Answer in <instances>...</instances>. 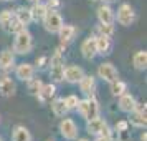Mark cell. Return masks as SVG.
Returning a JSON list of instances; mask_svg holds the SVG:
<instances>
[{"instance_id":"36","label":"cell","mask_w":147,"mask_h":141,"mask_svg":"<svg viewBox=\"0 0 147 141\" xmlns=\"http://www.w3.org/2000/svg\"><path fill=\"white\" fill-rule=\"evenodd\" d=\"M74 141H89V140H88V138H76Z\"/></svg>"},{"instance_id":"6","label":"cell","mask_w":147,"mask_h":141,"mask_svg":"<svg viewBox=\"0 0 147 141\" xmlns=\"http://www.w3.org/2000/svg\"><path fill=\"white\" fill-rule=\"evenodd\" d=\"M96 75H98V78H101V80L106 81V83H111L113 80L119 78V72H117V68L114 67L111 61L101 63L99 67H98V70H96Z\"/></svg>"},{"instance_id":"16","label":"cell","mask_w":147,"mask_h":141,"mask_svg":"<svg viewBox=\"0 0 147 141\" xmlns=\"http://www.w3.org/2000/svg\"><path fill=\"white\" fill-rule=\"evenodd\" d=\"M96 15L99 23H114V10L109 3H102L101 7H98Z\"/></svg>"},{"instance_id":"17","label":"cell","mask_w":147,"mask_h":141,"mask_svg":"<svg viewBox=\"0 0 147 141\" xmlns=\"http://www.w3.org/2000/svg\"><path fill=\"white\" fill-rule=\"evenodd\" d=\"M127 114H129V116H127L129 126H134V128H146L147 126V113L132 110L131 113H127Z\"/></svg>"},{"instance_id":"25","label":"cell","mask_w":147,"mask_h":141,"mask_svg":"<svg viewBox=\"0 0 147 141\" xmlns=\"http://www.w3.org/2000/svg\"><path fill=\"white\" fill-rule=\"evenodd\" d=\"M109 91H111L113 96L117 98V96H121V95H124L127 91V83L119 80V78H116V80H113L109 83Z\"/></svg>"},{"instance_id":"27","label":"cell","mask_w":147,"mask_h":141,"mask_svg":"<svg viewBox=\"0 0 147 141\" xmlns=\"http://www.w3.org/2000/svg\"><path fill=\"white\" fill-rule=\"evenodd\" d=\"M12 18H13V12L12 10H2L0 12V28L3 30V32H7L8 33V27H10V23H12Z\"/></svg>"},{"instance_id":"38","label":"cell","mask_w":147,"mask_h":141,"mask_svg":"<svg viewBox=\"0 0 147 141\" xmlns=\"http://www.w3.org/2000/svg\"><path fill=\"white\" fill-rule=\"evenodd\" d=\"M28 2H32V3H36V2H41V0H28Z\"/></svg>"},{"instance_id":"11","label":"cell","mask_w":147,"mask_h":141,"mask_svg":"<svg viewBox=\"0 0 147 141\" xmlns=\"http://www.w3.org/2000/svg\"><path fill=\"white\" fill-rule=\"evenodd\" d=\"M78 87H80V91L84 96H94L96 93V78L93 75H83V78L78 81Z\"/></svg>"},{"instance_id":"22","label":"cell","mask_w":147,"mask_h":141,"mask_svg":"<svg viewBox=\"0 0 147 141\" xmlns=\"http://www.w3.org/2000/svg\"><path fill=\"white\" fill-rule=\"evenodd\" d=\"M132 67L137 72H144L147 68V52L146 50H139L132 55Z\"/></svg>"},{"instance_id":"21","label":"cell","mask_w":147,"mask_h":141,"mask_svg":"<svg viewBox=\"0 0 147 141\" xmlns=\"http://www.w3.org/2000/svg\"><path fill=\"white\" fill-rule=\"evenodd\" d=\"M107 121L104 120V118H101L99 116H96V118H93V120H88L86 121V133H89L91 136H96V134H99L101 128L106 125Z\"/></svg>"},{"instance_id":"34","label":"cell","mask_w":147,"mask_h":141,"mask_svg":"<svg viewBox=\"0 0 147 141\" xmlns=\"http://www.w3.org/2000/svg\"><path fill=\"white\" fill-rule=\"evenodd\" d=\"M134 110H136V111H142V113H147V105H146V103H139V101H136V105H134Z\"/></svg>"},{"instance_id":"1","label":"cell","mask_w":147,"mask_h":141,"mask_svg":"<svg viewBox=\"0 0 147 141\" xmlns=\"http://www.w3.org/2000/svg\"><path fill=\"white\" fill-rule=\"evenodd\" d=\"M13 38V47L12 52L15 55H28L33 50V35L28 32V28H22L20 32H17Z\"/></svg>"},{"instance_id":"41","label":"cell","mask_w":147,"mask_h":141,"mask_svg":"<svg viewBox=\"0 0 147 141\" xmlns=\"http://www.w3.org/2000/svg\"><path fill=\"white\" fill-rule=\"evenodd\" d=\"M0 141H3V140H2V136H0Z\"/></svg>"},{"instance_id":"18","label":"cell","mask_w":147,"mask_h":141,"mask_svg":"<svg viewBox=\"0 0 147 141\" xmlns=\"http://www.w3.org/2000/svg\"><path fill=\"white\" fill-rule=\"evenodd\" d=\"M15 67V53L12 50H3L0 52V70L2 72H10Z\"/></svg>"},{"instance_id":"31","label":"cell","mask_w":147,"mask_h":141,"mask_svg":"<svg viewBox=\"0 0 147 141\" xmlns=\"http://www.w3.org/2000/svg\"><path fill=\"white\" fill-rule=\"evenodd\" d=\"M114 131L117 134H122V133H127L129 131V123L127 120H119L116 123V126H114Z\"/></svg>"},{"instance_id":"8","label":"cell","mask_w":147,"mask_h":141,"mask_svg":"<svg viewBox=\"0 0 147 141\" xmlns=\"http://www.w3.org/2000/svg\"><path fill=\"white\" fill-rule=\"evenodd\" d=\"M80 52L83 55L84 60H94L98 57V52H96V40H94V35L88 37L84 40L81 42V47H80Z\"/></svg>"},{"instance_id":"24","label":"cell","mask_w":147,"mask_h":141,"mask_svg":"<svg viewBox=\"0 0 147 141\" xmlns=\"http://www.w3.org/2000/svg\"><path fill=\"white\" fill-rule=\"evenodd\" d=\"M47 5L43 3V2H36V3H32V7H30V14H32V20L33 22H41L43 20V17L47 14Z\"/></svg>"},{"instance_id":"12","label":"cell","mask_w":147,"mask_h":141,"mask_svg":"<svg viewBox=\"0 0 147 141\" xmlns=\"http://www.w3.org/2000/svg\"><path fill=\"white\" fill-rule=\"evenodd\" d=\"M76 33H78L76 27H74V25H69V23H63L60 27V30L56 32L58 38H60V43H63V45L71 43V42L76 38Z\"/></svg>"},{"instance_id":"40","label":"cell","mask_w":147,"mask_h":141,"mask_svg":"<svg viewBox=\"0 0 147 141\" xmlns=\"http://www.w3.org/2000/svg\"><path fill=\"white\" fill-rule=\"evenodd\" d=\"M0 2H12V0H0Z\"/></svg>"},{"instance_id":"4","label":"cell","mask_w":147,"mask_h":141,"mask_svg":"<svg viewBox=\"0 0 147 141\" xmlns=\"http://www.w3.org/2000/svg\"><path fill=\"white\" fill-rule=\"evenodd\" d=\"M58 129H60V134L65 138L66 141H74L80 134V126L76 125V121L73 118H68V116H63L58 125Z\"/></svg>"},{"instance_id":"9","label":"cell","mask_w":147,"mask_h":141,"mask_svg":"<svg viewBox=\"0 0 147 141\" xmlns=\"http://www.w3.org/2000/svg\"><path fill=\"white\" fill-rule=\"evenodd\" d=\"M15 68V78L17 80H20V81H25L27 83L30 78H33L35 76V72H36V68L32 65V63H18Z\"/></svg>"},{"instance_id":"26","label":"cell","mask_w":147,"mask_h":141,"mask_svg":"<svg viewBox=\"0 0 147 141\" xmlns=\"http://www.w3.org/2000/svg\"><path fill=\"white\" fill-rule=\"evenodd\" d=\"M50 67V78H51V83L58 85V83H63V70H65V65H48Z\"/></svg>"},{"instance_id":"30","label":"cell","mask_w":147,"mask_h":141,"mask_svg":"<svg viewBox=\"0 0 147 141\" xmlns=\"http://www.w3.org/2000/svg\"><path fill=\"white\" fill-rule=\"evenodd\" d=\"M65 103H66L69 111H74L76 106H78V103H80V98H78V95H68L66 98H65Z\"/></svg>"},{"instance_id":"13","label":"cell","mask_w":147,"mask_h":141,"mask_svg":"<svg viewBox=\"0 0 147 141\" xmlns=\"http://www.w3.org/2000/svg\"><path fill=\"white\" fill-rule=\"evenodd\" d=\"M55 96H56V85L55 83H43L41 90L36 95V100L40 101L41 105H48Z\"/></svg>"},{"instance_id":"14","label":"cell","mask_w":147,"mask_h":141,"mask_svg":"<svg viewBox=\"0 0 147 141\" xmlns=\"http://www.w3.org/2000/svg\"><path fill=\"white\" fill-rule=\"evenodd\" d=\"M134 105H136V98L129 91H126L124 95L117 96V108H119V111H122V113H126V114L131 113L134 110Z\"/></svg>"},{"instance_id":"33","label":"cell","mask_w":147,"mask_h":141,"mask_svg":"<svg viewBox=\"0 0 147 141\" xmlns=\"http://www.w3.org/2000/svg\"><path fill=\"white\" fill-rule=\"evenodd\" d=\"M45 5H47V8H50V10H58V8L61 7V0H47Z\"/></svg>"},{"instance_id":"7","label":"cell","mask_w":147,"mask_h":141,"mask_svg":"<svg viewBox=\"0 0 147 141\" xmlns=\"http://www.w3.org/2000/svg\"><path fill=\"white\" fill-rule=\"evenodd\" d=\"M83 75H84V70L80 65H68L63 70V80L69 85H78V81L83 78Z\"/></svg>"},{"instance_id":"37","label":"cell","mask_w":147,"mask_h":141,"mask_svg":"<svg viewBox=\"0 0 147 141\" xmlns=\"http://www.w3.org/2000/svg\"><path fill=\"white\" fill-rule=\"evenodd\" d=\"M101 2H104V3H111V2H114V0H101Z\"/></svg>"},{"instance_id":"19","label":"cell","mask_w":147,"mask_h":141,"mask_svg":"<svg viewBox=\"0 0 147 141\" xmlns=\"http://www.w3.org/2000/svg\"><path fill=\"white\" fill-rule=\"evenodd\" d=\"M50 106H51V111H53V114L56 118H63V116H66L69 113L66 103H65V98H61V96L53 98V100L50 101Z\"/></svg>"},{"instance_id":"15","label":"cell","mask_w":147,"mask_h":141,"mask_svg":"<svg viewBox=\"0 0 147 141\" xmlns=\"http://www.w3.org/2000/svg\"><path fill=\"white\" fill-rule=\"evenodd\" d=\"M15 91H17L15 81L12 80L10 76H2V78H0V96L10 98V96L15 95Z\"/></svg>"},{"instance_id":"3","label":"cell","mask_w":147,"mask_h":141,"mask_svg":"<svg viewBox=\"0 0 147 141\" xmlns=\"http://www.w3.org/2000/svg\"><path fill=\"white\" fill-rule=\"evenodd\" d=\"M114 22H117L122 27H131L136 22V12L131 3H121L117 7V12L114 14Z\"/></svg>"},{"instance_id":"42","label":"cell","mask_w":147,"mask_h":141,"mask_svg":"<svg viewBox=\"0 0 147 141\" xmlns=\"http://www.w3.org/2000/svg\"><path fill=\"white\" fill-rule=\"evenodd\" d=\"M91 2H96V0H91Z\"/></svg>"},{"instance_id":"29","label":"cell","mask_w":147,"mask_h":141,"mask_svg":"<svg viewBox=\"0 0 147 141\" xmlns=\"http://www.w3.org/2000/svg\"><path fill=\"white\" fill-rule=\"evenodd\" d=\"M96 35L113 37L114 35V23H98L96 25Z\"/></svg>"},{"instance_id":"20","label":"cell","mask_w":147,"mask_h":141,"mask_svg":"<svg viewBox=\"0 0 147 141\" xmlns=\"http://www.w3.org/2000/svg\"><path fill=\"white\" fill-rule=\"evenodd\" d=\"M12 141H33V136L27 126L17 125L12 131Z\"/></svg>"},{"instance_id":"32","label":"cell","mask_w":147,"mask_h":141,"mask_svg":"<svg viewBox=\"0 0 147 141\" xmlns=\"http://www.w3.org/2000/svg\"><path fill=\"white\" fill-rule=\"evenodd\" d=\"M48 65H50V57H45V55H43V57H38V58L35 60L33 67L38 68V70H45Z\"/></svg>"},{"instance_id":"35","label":"cell","mask_w":147,"mask_h":141,"mask_svg":"<svg viewBox=\"0 0 147 141\" xmlns=\"http://www.w3.org/2000/svg\"><path fill=\"white\" fill-rule=\"evenodd\" d=\"M140 141H147V133H146V131L140 134Z\"/></svg>"},{"instance_id":"2","label":"cell","mask_w":147,"mask_h":141,"mask_svg":"<svg viewBox=\"0 0 147 141\" xmlns=\"http://www.w3.org/2000/svg\"><path fill=\"white\" fill-rule=\"evenodd\" d=\"M76 111L80 113V116L83 120L88 121V120H93L96 116H99L101 106H99V103H98V100H96L94 96H86V98L80 100L78 106H76Z\"/></svg>"},{"instance_id":"39","label":"cell","mask_w":147,"mask_h":141,"mask_svg":"<svg viewBox=\"0 0 147 141\" xmlns=\"http://www.w3.org/2000/svg\"><path fill=\"white\" fill-rule=\"evenodd\" d=\"M47 141H55V140H53V138H48V140H47Z\"/></svg>"},{"instance_id":"28","label":"cell","mask_w":147,"mask_h":141,"mask_svg":"<svg viewBox=\"0 0 147 141\" xmlns=\"http://www.w3.org/2000/svg\"><path fill=\"white\" fill-rule=\"evenodd\" d=\"M41 87H43V81H41L40 78H35L33 76V78H30V80L27 81V90L32 96H36L38 91L41 90Z\"/></svg>"},{"instance_id":"10","label":"cell","mask_w":147,"mask_h":141,"mask_svg":"<svg viewBox=\"0 0 147 141\" xmlns=\"http://www.w3.org/2000/svg\"><path fill=\"white\" fill-rule=\"evenodd\" d=\"M94 40H96V52L101 57H107L113 52V40L111 37L106 35H94Z\"/></svg>"},{"instance_id":"5","label":"cell","mask_w":147,"mask_h":141,"mask_svg":"<svg viewBox=\"0 0 147 141\" xmlns=\"http://www.w3.org/2000/svg\"><path fill=\"white\" fill-rule=\"evenodd\" d=\"M41 23H43V28L47 30L48 33H56L65 22H63V17L60 15L58 10H50L48 8L45 17H43V20H41Z\"/></svg>"},{"instance_id":"23","label":"cell","mask_w":147,"mask_h":141,"mask_svg":"<svg viewBox=\"0 0 147 141\" xmlns=\"http://www.w3.org/2000/svg\"><path fill=\"white\" fill-rule=\"evenodd\" d=\"M13 17L20 22L23 27H28V25L33 22V20H32V14H30V8H28V7H18L13 12Z\"/></svg>"}]
</instances>
